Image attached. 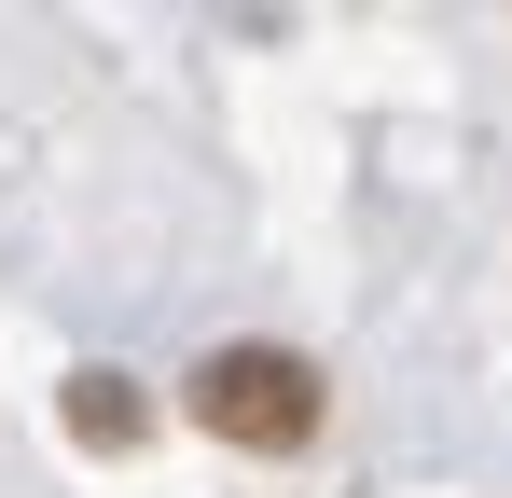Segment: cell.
<instances>
[{"label":"cell","mask_w":512,"mask_h":498,"mask_svg":"<svg viewBox=\"0 0 512 498\" xmlns=\"http://www.w3.org/2000/svg\"><path fill=\"white\" fill-rule=\"evenodd\" d=\"M70 429H84V443H139V402H125L111 374H84V388H70Z\"/></svg>","instance_id":"obj_2"},{"label":"cell","mask_w":512,"mask_h":498,"mask_svg":"<svg viewBox=\"0 0 512 498\" xmlns=\"http://www.w3.org/2000/svg\"><path fill=\"white\" fill-rule=\"evenodd\" d=\"M194 429L250 443V457H305L319 443V360H291V346H208L194 360Z\"/></svg>","instance_id":"obj_1"}]
</instances>
